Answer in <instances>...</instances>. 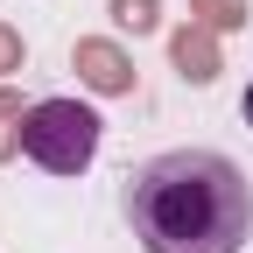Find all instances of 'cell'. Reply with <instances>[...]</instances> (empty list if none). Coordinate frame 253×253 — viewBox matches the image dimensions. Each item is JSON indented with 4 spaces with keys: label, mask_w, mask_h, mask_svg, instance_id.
I'll list each match as a JSON object with an SVG mask.
<instances>
[{
    "label": "cell",
    "mask_w": 253,
    "mask_h": 253,
    "mask_svg": "<svg viewBox=\"0 0 253 253\" xmlns=\"http://www.w3.org/2000/svg\"><path fill=\"white\" fill-rule=\"evenodd\" d=\"M239 120H246V126H253V84H246V99H239Z\"/></svg>",
    "instance_id": "cell-3"
},
{
    "label": "cell",
    "mask_w": 253,
    "mask_h": 253,
    "mask_svg": "<svg viewBox=\"0 0 253 253\" xmlns=\"http://www.w3.org/2000/svg\"><path fill=\"white\" fill-rule=\"evenodd\" d=\"M99 113H91L84 99H42V106H28L21 120V148H28V162L49 169V176H84L91 169V155H99Z\"/></svg>",
    "instance_id": "cell-2"
},
{
    "label": "cell",
    "mask_w": 253,
    "mask_h": 253,
    "mask_svg": "<svg viewBox=\"0 0 253 253\" xmlns=\"http://www.w3.org/2000/svg\"><path fill=\"white\" fill-rule=\"evenodd\" d=\"M120 211L148 253H239L253 232V183L218 148H169L126 176Z\"/></svg>",
    "instance_id": "cell-1"
}]
</instances>
